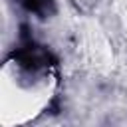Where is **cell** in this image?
I'll use <instances>...</instances> for the list:
<instances>
[{
    "instance_id": "6da1fadb",
    "label": "cell",
    "mask_w": 127,
    "mask_h": 127,
    "mask_svg": "<svg viewBox=\"0 0 127 127\" xmlns=\"http://www.w3.org/2000/svg\"><path fill=\"white\" fill-rule=\"evenodd\" d=\"M24 8L34 14L46 16L54 10V0H24Z\"/></svg>"
}]
</instances>
